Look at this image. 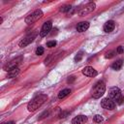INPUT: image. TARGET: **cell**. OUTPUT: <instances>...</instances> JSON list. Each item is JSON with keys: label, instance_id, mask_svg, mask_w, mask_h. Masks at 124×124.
Here are the masks:
<instances>
[{"label": "cell", "instance_id": "obj_1", "mask_svg": "<svg viewBox=\"0 0 124 124\" xmlns=\"http://www.w3.org/2000/svg\"><path fill=\"white\" fill-rule=\"evenodd\" d=\"M47 99V96L46 94H39L36 97H34L27 105V109L29 111H35L38 109Z\"/></svg>", "mask_w": 124, "mask_h": 124}, {"label": "cell", "instance_id": "obj_2", "mask_svg": "<svg viewBox=\"0 0 124 124\" xmlns=\"http://www.w3.org/2000/svg\"><path fill=\"white\" fill-rule=\"evenodd\" d=\"M108 98L112 100L115 104L121 105L124 101V98L121 94V91L118 87H111L108 91Z\"/></svg>", "mask_w": 124, "mask_h": 124}, {"label": "cell", "instance_id": "obj_3", "mask_svg": "<svg viewBox=\"0 0 124 124\" xmlns=\"http://www.w3.org/2000/svg\"><path fill=\"white\" fill-rule=\"evenodd\" d=\"M105 91H106V84H105L104 81L100 80V81H98V82L94 85V87H93V90H92V97L95 98V99H99V98H101V96L104 95Z\"/></svg>", "mask_w": 124, "mask_h": 124}, {"label": "cell", "instance_id": "obj_4", "mask_svg": "<svg viewBox=\"0 0 124 124\" xmlns=\"http://www.w3.org/2000/svg\"><path fill=\"white\" fill-rule=\"evenodd\" d=\"M42 16H43V11L40 10V9L35 10L34 12H32L31 14H29V15L25 17V23H27V24H32V23L36 22L37 20H39Z\"/></svg>", "mask_w": 124, "mask_h": 124}, {"label": "cell", "instance_id": "obj_5", "mask_svg": "<svg viewBox=\"0 0 124 124\" xmlns=\"http://www.w3.org/2000/svg\"><path fill=\"white\" fill-rule=\"evenodd\" d=\"M95 8H96V4H95L94 2H90V3L86 4L83 8H81L78 13V15H79L80 16H85V15H87V14L93 12V11L95 10Z\"/></svg>", "mask_w": 124, "mask_h": 124}, {"label": "cell", "instance_id": "obj_6", "mask_svg": "<svg viewBox=\"0 0 124 124\" xmlns=\"http://www.w3.org/2000/svg\"><path fill=\"white\" fill-rule=\"evenodd\" d=\"M36 36H37V32H33V33H31V34H28L27 36H25L20 42H19V46L20 47H24V46H28L29 44H31L33 41H34V39L36 38Z\"/></svg>", "mask_w": 124, "mask_h": 124}, {"label": "cell", "instance_id": "obj_7", "mask_svg": "<svg viewBox=\"0 0 124 124\" xmlns=\"http://www.w3.org/2000/svg\"><path fill=\"white\" fill-rule=\"evenodd\" d=\"M21 60H22V57H21V56L16 57V58H15V59L11 60L10 62H8V63L4 66V70L7 71V72H9V71H11V70H13V69H15V68H17V65L20 63Z\"/></svg>", "mask_w": 124, "mask_h": 124}, {"label": "cell", "instance_id": "obj_8", "mask_svg": "<svg viewBox=\"0 0 124 124\" xmlns=\"http://www.w3.org/2000/svg\"><path fill=\"white\" fill-rule=\"evenodd\" d=\"M101 106L106 108V109H108V110H112L115 108V103L110 100L109 98H105L101 101Z\"/></svg>", "mask_w": 124, "mask_h": 124}, {"label": "cell", "instance_id": "obj_9", "mask_svg": "<svg viewBox=\"0 0 124 124\" xmlns=\"http://www.w3.org/2000/svg\"><path fill=\"white\" fill-rule=\"evenodd\" d=\"M51 27H52V22L51 21H46L43 24L41 30H40V36L41 37H46L49 31L51 30Z\"/></svg>", "mask_w": 124, "mask_h": 124}, {"label": "cell", "instance_id": "obj_10", "mask_svg": "<svg viewBox=\"0 0 124 124\" xmlns=\"http://www.w3.org/2000/svg\"><path fill=\"white\" fill-rule=\"evenodd\" d=\"M82 74L86 77H89V78H93L95 76H97V71L91 67V66H86L82 69Z\"/></svg>", "mask_w": 124, "mask_h": 124}, {"label": "cell", "instance_id": "obj_11", "mask_svg": "<svg viewBox=\"0 0 124 124\" xmlns=\"http://www.w3.org/2000/svg\"><path fill=\"white\" fill-rule=\"evenodd\" d=\"M87 121V116L85 115H78L73 118L72 124H84Z\"/></svg>", "mask_w": 124, "mask_h": 124}, {"label": "cell", "instance_id": "obj_12", "mask_svg": "<svg viewBox=\"0 0 124 124\" xmlns=\"http://www.w3.org/2000/svg\"><path fill=\"white\" fill-rule=\"evenodd\" d=\"M114 27H115L114 21H113V20H108V21H107V22L105 23V25H104V31H105L106 33H109V32H111V31L114 29Z\"/></svg>", "mask_w": 124, "mask_h": 124}, {"label": "cell", "instance_id": "obj_13", "mask_svg": "<svg viewBox=\"0 0 124 124\" xmlns=\"http://www.w3.org/2000/svg\"><path fill=\"white\" fill-rule=\"evenodd\" d=\"M89 28V22L88 21H81L77 25V31L78 32H84Z\"/></svg>", "mask_w": 124, "mask_h": 124}, {"label": "cell", "instance_id": "obj_14", "mask_svg": "<svg viewBox=\"0 0 124 124\" xmlns=\"http://www.w3.org/2000/svg\"><path fill=\"white\" fill-rule=\"evenodd\" d=\"M122 65H123V60L122 59H119V60L113 62V64L111 65V68L113 70H115V71H118V70H120L122 68Z\"/></svg>", "mask_w": 124, "mask_h": 124}, {"label": "cell", "instance_id": "obj_15", "mask_svg": "<svg viewBox=\"0 0 124 124\" xmlns=\"http://www.w3.org/2000/svg\"><path fill=\"white\" fill-rule=\"evenodd\" d=\"M70 93H71V89H69V88H65V89L61 90V91L58 93V98H59V99H63V98L67 97Z\"/></svg>", "mask_w": 124, "mask_h": 124}, {"label": "cell", "instance_id": "obj_16", "mask_svg": "<svg viewBox=\"0 0 124 124\" xmlns=\"http://www.w3.org/2000/svg\"><path fill=\"white\" fill-rule=\"evenodd\" d=\"M18 74H19V69L18 68H15V69H13V70L8 72V78H16Z\"/></svg>", "mask_w": 124, "mask_h": 124}, {"label": "cell", "instance_id": "obj_17", "mask_svg": "<svg viewBox=\"0 0 124 124\" xmlns=\"http://www.w3.org/2000/svg\"><path fill=\"white\" fill-rule=\"evenodd\" d=\"M93 120L96 122V123H100L103 121V117L100 115V114H96L94 117H93Z\"/></svg>", "mask_w": 124, "mask_h": 124}, {"label": "cell", "instance_id": "obj_18", "mask_svg": "<svg viewBox=\"0 0 124 124\" xmlns=\"http://www.w3.org/2000/svg\"><path fill=\"white\" fill-rule=\"evenodd\" d=\"M115 51L114 50H110V51H108V52H107L106 53V55H105V57L106 58H112L114 55H115Z\"/></svg>", "mask_w": 124, "mask_h": 124}, {"label": "cell", "instance_id": "obj_19", "mask_svg": "<svg viewBox=\"0 0 124 124\" xmlns=\"http://www.w3.org/2000/svg\"><path fill=\"white\" fill-rule=\"evenodd\" d=\"M43 53H44V47H43V46L37 47V49H36V54H37V55H42Z\"/></svg>", "mask_w": 124, "mask_h": 124}, {"label": "cell", "instance_id": "obj_20", "mask_svg": "<svg viewBox=\"0 0 124 124\" xmlns=\"http://www.w3.org/2000/svg\"><path fill=\"white\" fill-rule=\"evenodd\" d=\"M70 10H71V6H69V5L63 6V7H61V9H60V11L63 12V13H66V12H68V11H70Z\"/></svg>", "mask_w": 124, "mask_h": 124}, {"label": "cell", "instance_id": "obj_21", "mask_svg": "<svg viewBox=\"0 0 124 124\" xmlns=\"http://www.w3.org/2000/svg\"><path fill=\"white\" fill-rule=\"evenodd\" d=\"M56 46V41H49L46 43V46L47 47H53Z\"/></svg>", "mask_w": 124, "mask_h": 124}, {"label": "cell", "instance_id": "obj_22", "mask_svg": "<svg viewBox=\"0 0 124 124\" xmlns=\"http://www.w3.org/2000/svg\"><path fill=\"white\" fill-rule=\"evenodd\" d=\"M82 56H83V54H82V52H78L76 56H75V61L76 62H78V61H79L81 58H82Z\"/></svg>", "mask_w": 124, "mask_h": 124}, {"label": "cell", "instance_id": "obj_23", "mask_svg": "<svg viewBox=\"0 0 124 124\" xmlns=\"http://www.w3.org/2000/svg\"><path fill=\"white\" fill-rule=\"evenodd\" d=\"M48 114H49V110H47V111L46 110V111H45L44 113H42V114L40 115V117H39V119L41 120V119H43V118H45V117H46V116H47Z\"/></svg>", "mask_w": 124, "mask_h": 124}, {"label": "cell", "instance_id": "obj_24", "mask_svg": "<svg viewBox=\"0 0 124 124\" xmlns=\"http://www.w3.org/2000/svg\"><path fill=\"white\" fill-rule=\"evenodd\" d=\"M116 52L117 53H124V46H119L117 48H116Z\"/></svg>", "mask_w": 124, "mask_h": 124}, {"label": "cell", "instance_id": "obj_25", "mask_svg": "<svg viewBox=\"0 0 124 124\" xmlns=\"http://www.w3.org/2000/svg\"><path fill=\"white\" fill-rule=\"evenodd\" d=\"M74 80H75V77L72 76V77H69V78H68L67 81H68V83H71V82H73Z\"/></svg>", "mask_w": 124, "mask_h": 124}, {"label": "cell", "instance_id": "obj_26", "mask_svg": "<svg viewBox=\"0 0 124 124\" xmlns=\"http://www.w3.org/2000/svg\"><path fill=\"white\" fill-rule=\"evenodd\" d=\"M2 124H15V121H8V122H3Z\"/></svg>", "mask_w": 124, "mask_h": 124}]
</instances>
